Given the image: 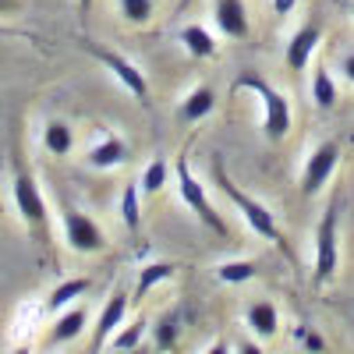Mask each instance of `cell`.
Returning <instances> with one entry per match:
<instances>
[{
	"label": "cell",
	"mask_w": 354,
	"mask_h": 354,
	"mask_svg": "<svg viewBox=\"0 0 354 354\" xmlns=\"http://www.w3.org/2000/svg\"><path fill=\"white\" fill-rule=\"evenodd\" d=\"M216 277H220V283H230V287H241V283H248V280H255V277H259V266H255L252 259H238V262H223V266H216Z\"/></svg>",
	"instance_id": "23"
},
{
	"label": "cell",
	"mask_w": 354,
	"mask_h": 354,
	"mask_svg": "<svg viewBox=\"0 0 354 354\" xmlns=\"http://www.w3.org/2000/svg\"><path fill=\"white\" fill-rule=\"evenodd\" d=\"M153 344H156V351H170V347L177 344V322H174L170 315H163V319L156 322V333H153Z\"/></svg>",
	"instance_id": "26"
},
{
	"label": "cell",
	"mask_w": 354,
	"mask_h": 354,
	"mask_svg": "<svg viewBox=\"0 0 354 354\" xmlns=\"http://www.w3.org/2000/svg\"><path fill=\"white\" fill-rule=\"evenodd\" d=\"M177 192H181V198L188 202V209H192V213H198V220H202L205 227H213L216 234H227V223L220 220V213L209 205L202 181L192 174V167H188V160H185V156L177 160Z\"/></svg>",
	"instance_id": "2"
},
{
	"label": "cell",
	"mask_w": 354,
	"mask_h": 354,
	"mask_svg": "<svg viewBox=\"0 0 354 354\" xmlns=\"http://www.w3.org/2000/svg\"><path fill=\"white\" fill-rule=\"evenodd\" d=\"M15 354H32V351H28V347H25V344H21V347H18V351H15Z\"/></svg>",
	"instance_id": "34"
},
{
	"label": "cell",
	"mask_w": 354,
	"mask_h": 354,
	"mask_svg": "<svg viewBox=\"0 0 354 354\" xmlns=\"http://www.w3.org/2000/svg\"><path fill=\"white\" fill-rule=\"evenodd\" d=\"M248 326H252V333L255 337H262V340H270V337H277V326H280V315H277V305L273 301H252L248 305Z\"/></svg>",
	"instance_id": "14"
},
{
	"label": "cell",
	"mask_w": 354,
	"mask_h": 354,
	"mask_svg": "<svg viewBox=\"0 0 354 354\" xmlns=\"http://www.w3.org/2000/svg\"><path fill=\"white\" fill-rule=\"evenodd\" d=\"M344 78L354 85V53H347V57H344Z\"/></svg>",
	"instance_id": "29"
},
{
	"label": "cell",
	"mask_w": 354,
	"mask_h": 354,
	"mask_svg": "<svg viewBox=\"0 0 354 354\" xmlns=\"http://www.w3.org/2000/svg\"><path fill=\"white\" fill-rule=\"evenodd\" d=\"M340 262V245H337V209H326L315 230V280H330Z\"/></svg>",
	"instance_id": "4"
},
{
	"label": "cell",
	"mask_w": 354,
	"mask_h": 354,
	"mask_svg": "<svg viewBox=\"0 0 354 354\" xmlns=\"http://www.w3.org/2000/svg\"><path fill=\"white\" fill-rule=\"evenodd\" d=\"M85 322H88L85 308H68L61 319L53 322V330H50V344H71V340H78V337L85 333Z\"/></svg>",
	"instance_id": "15"
},
{
	"label": "cell",
	"mask_w": 354,
	"mask_h": 354,
	"mask_svg": "<svg viewBox=\"0 0 354 354\" xmlns=\"http://www.w3.org/2000/svg\"><path fill=\"white\" fill-rule=\"evenodd\" d=\"M88 53H93L96 57V61L117 78V82H121L124 88H128V93L131 96H138V100H145V96H149V82H145V75L128 61V57H121V53H113V50H106V46H88Z\"/></svg>",
	"instance_id": "5"
},
{
	"label": "cell",
	"mask_w": 354,
	"mask_h": 354,
	"mask_svg": "<svg viewBox=\"0 0 354 354\" xmlns=\"http://www.w3.org/2000/svg\"><path fill=\"white\" fill-rule=\"evenodd\" d=\"M294 8H298V0H273V11H277L280 18H287Z\"/></svg>",
	"instance_id": "28"
},
{
	"label": "cell",
	"mask_w": 354,
	"mask_h": 354,
	"mask_svg": "<svg viewBox=\"0 0 354 354\" xmlns=\"http://www.w3.org/2000/svg\"><path fill=\"white\" fill-rule=\"evenodd\" d=\"M213 21H216V28L227 39H248V32H252L245 0H216L213 4Z\"/></svg>",
	"instance_id": "10"
},
{
	"label": "cell",
	"mask_w": 354,
	"mask_h": 354,
	"mask_svg": "<svg viewBox=\"0 0 354 354\" xmlns=\"http://www.w3.org/2000/svg\"><path fill=\"white\" fill-rule=\"evenodd\" d=\"M305 344H308L312 351H322V337H315V333H308V337H305Z\"/></svg>",
	"instance_id": "31"
},
{
	"label": "cell",
	"mask_w": 354,
	"mask_h": 354,
	"mask_svg": "<svg viewBox=\"0 0 354 354\" xmlns=\"http://www.w3.org/2000/svg\"><path fill=\"white\" fill-rule=\"evenodd\" d=\"M88 287H93V283H88L85 277H75V280L57 283L53 294H50V301H46V308H50V312H61V308L75 305L78 298H85V294H88Z\"/></svg>",
	"instance_id": "17"
},
{
	"label": "cell",
	"mask_w": 354,
	"mask_h": 354,
	"mask_svg": "<svg viewBox=\"0 0 354 354\" xmlns=\"http://www.w3.org/2000/svg\"><path fill=\"white\" fill-rule=\"evenodd\" d=\"M36 315H39L36 301L21 305V312H18V322H15V337H25V330H32V326H36Z\"/></svg>",
	"instance_id": "27"
},
{
	"label": "cell",
	"mask_w": 354,
	"mask_h": 354,
	"mask_svg": "<svg viewBox=\"0 0 354 354\" xmlns=\"http://www.w3.org/2000/svg\"><path fill=\"white\" fill-rule=\"evenodd\" d=\"M220 188H223V195L234 202V205H238V213L245 216V223L259 234V238H266V241H277L280 238V227H277V220H273V213L270 209H266V205L262 202H255V198H248L238 185H234V181H227V177L220 174Z\"/></svg>",
	"instance_id": "3"
},
{
	"label": "cell",
	"mask_w": 354,
	"mask_h": 354,
	"mask_svg": "<svg viewBox=\"0 0 354 354\" xmlns=\"http://www.w3.org/2000/svg\"><path fill=\"white\" fill-rule=\"evenodd\" d=\"M4 4H8V0H0V8H4Z\"/></svg>",
	"instance_id": "37"
},
{
	"label": "cell",
	"mask_w": 354,
	"mask_h": 354,
	"mask_svg": "<svg viewBox=\"0 0 354 354\" xmlns=\"http://www.w3.org/2000/svg\"><path fill=\"white\" fill-rule=\"evenodd\" d=\"M78 8H82V11H88V8H93V0H78Z\"/></svg>",
	"instance_id": "33"
},
{
	"label": "cell",
	"mask_w": 354,
	"mask_h": 354,
	"mask_svg": "<svg viewBox=\"0 0 354 354\" xmlns=\"http://www.w3.org/2000/svg\"><path fill=\"white\" fill-rule=\"evenodd\" d=\"M121 15L131 25H145L153 18V0H121Z\"/></svg>",
	"instance_id": "25"
},
{
	"label": "cell",
	"mask_w": 354,
	"mask_h": 354,
	"mask_svg": "<svg viewBox=\"0 0 354 354\" xmlns=\"http://www.w3.org/2000/svg\"><path fill=\"white\" fill-rule=\"evenodd\" d=\"M213 106H216V93H213L209 85H198V88H192V93L185 96V103H181V117L195 124V121H202V117H209Z\"/></svg>",
	"instance_id": "16"
},
{
	"label": "cell",
	"mask_w": 354,
	"mask_h": 354,
	"mask_svg": "<svg viewBox=\"0 0 354 354\" xmlns=\"http://www.w3.org/2000/svg\"><path fill=\"white\" fill-rule=\"evenodd\" d=\"M124 315H128V294L117 290V294H110V298H106V305H103V312L96 319V333H93V347L96 351L124 326Z\"/></svg>",
	"instance_id": "11"
},
{
	"label": "cell",
	"mask_w": 354,
	"mask_h": 354,
	"mask_svg": "<svg viewBox=\"0 0 354 354\" xmlns=\"http://www.w3.org/2000/svg\"><path fill=\"white\" fill-rule=\"evenodd\" d=\"M238 354H262V351H259L255 344H241V351H238Z\"/></svg>",
	"instance_id": "32"
},
{
	"label": "cell",
	"mask_w": 354,
	"mask_h": 354,
	"mask_svg": "<svg viewBox=\"0 0 354 354\" xmlns=\"http://www.w3.org/2000/svg\"><path fill=\"white\" fill-rule=\"evenodd\" d=\"M15 205H18V213L28 227H43L46 223V198L36 185V177L32 174H18L15 177Z\"/></svg>",
	"instance_id": "8"
},
{
	"label": "cell",
	"mask_w": 354,
	"mask_h": 354,
	"mask_svg": "<svg viewBox=\"0 0 354 354\" xmlns=\"http://www.w3.org/2000/svg\"><path fill=\"white\" fill-rule=\"evenodd\" d=\"M167 181H170V167H167V160H163V156H153L149 163H145L142 177H138V188H142V195H156V192H163Z\"/></svg>",
	"instance_id": "22"
},
{
	"label": "cell",
	"mask_w": 354,
	"mask_h": 354,
	"mask_svg": "<svg viewBox=\"0 0 354 354\" xmlns=\"http://www.w3.org/2000/svg\"><path fill=\"white\" fill-rule=\"evenodd\" d=\"M337 163H340V145L337 142H322L319 149H312V156L305 160V170H301V192L315 195L333 177Z\"/></svg>",
	"instance_id": "7"
},
{
	"label": "cell",
	"mask_w": 354,
	"mask_h": 354,
	"mask_svg": "<svg viewBox=\"0 0 354 354\" xmlns=\"http://www.w3.org/2000/svg\"><path fill=\"white\" fill-rule=\"evenodd\" d=\"M124 156H128L124 138L106 135V138H100V142L93 145V149H88L85 163H88V167H96V170H110V167H121V163H124Z\"/></svg>",
	"instance_id": "12"
},
{
	"label": "cell",
	"mask_w": 354,
	"mask_h": 354,
	"mask_svg": "<svg viewBox=\"0 0 354 354\" xmlns=\"http://www.w3.org/2000/svg\"><path fill=\"white\" fill-rule=\"evenodd\" d=\"M188 4H192V0H181V8H188Z\"/></svg>",
	"instance_id": "35"
},
{
	"label": "cell",
	"mask_w": 354,
	"mask_h": 354,
	"mask_svg": "<svg viewBox=\"0 0 354 354\" xmlns=\"http://www.w3.org/2000/svg\"><path fill=\"white\" fill-rule=\"evenodd\" d=\"M121 220L131 234L142 227V188H138V181H128L124 192H121Z\"/></svg>",
	"instance_id": "19"
},
{
	"label": "cell",
	"mask_w": 354,
	"mask_h": 354,
	"mask_svg": "<svg viewBox=\"0 0 354 354\" xmlns=\"http://www.w3.org/2000/svg\"><path fill=\"white\" fill-rule=\"evenodd\" d=\"M312 103L319 106V110H330L333 103H337V85H333V78H330V71L322 68V64H315V71H312Z\"/></svg>",
	"instance_id": "20"
},
{
	"label": "cell",
	"mask_w": 354,
	"mask_h": 354,
	"mask_svg": "<svg viewBox=\"0 0 354 354\" xmlns=\"http://www.w3.org/2000/svg\"><path fill=\"white\" fill-rule=\"evenodd\" d=\"M43 145H46V153H53V156H68L75 149V135H71V128L64 121H50L46 131H43Z\"/></svg>",
	"instance_id": "21"
},
{
	"label": "cell",
	"mask_w": 354,
	"mask_h": 354,
	"mask_svg": "<svg viewBox=\"0 0 354 354\" xmlns=\"http://www.w3.org/2000/svg\"><path fill=\"white\" fill-rule=\"evenodd\" d=\"M319 43H322V25H319V21L301 25L298 32L290 36L287 50H283V57H287V68H290L294 75H301V71L312 64V53L319 50Z\"/></svg>",
	"instance_id": "9"
},
{
	"label": "cell",
	"mask_w": 354,
	"mask_h": 354,
	"mask_svg": "<svg viewBox=\"0 0 354 354\" xmlns=\"http://www.w3.org/2000/svg\"><path fill=\"white\" fill-rule=\"evenodd\" d=\"M351 18H354V0H351Z\"/></svg>",
	"instance_id": "36"
},
{
	"label": "cell",
	"mask_w": 354,
	"mask_h": 354,
	"mask_svg": "<svg viewBox=\"0 0 354 354\" xmlns=\"http://www.w3.org/2000/svg\"><path fill=\"white\" fill-rule=\"evenodd\" d=\"M145 333H149V326H145V319L124 322V326L110 337V347H113V351H121V354H131V351L142 344V337H145Z\"/></svg>",
	"instance_id": "24"
},
{
	"label": "cell",
	"mask_w": 354,
	"mask_h": 354,
	"mask_svg": "<svg viewBox=\"0 0 354 354\" xmlns=\"http://www.w3.org/2000/svg\"><path fill=\"white\" fill-rule=\"evenodd\" d=\"M174 273H177V266H174V262H149V266H142V270H138V280H135V298L142 301L156 283L170 280Z\"/></svg>",
	"instance_id": "18"
},
{
	"label": "cell",
	"mask_w": 354,
	"mask_h": 354,
	"mask_svg": "<svg viewBox=\"0 0 354 354\" xmlns=\"http://www.w3.org/2000/svg\"><path fill=\"white\" fill-rule=\"evenodd\" d=\"M181 46H185L192 57H198V61H209V57L216 53V39H213V32H209L205 25H198V21H192V25L181 28Z\"/></svg>",
	"instance_id": "13"
},
{
	"label": "cell",
	"mask_w": 354,
	"mask_h": 354,
	"mask_svg": "<svg viewBox=\"0 0 354 354\" xmlns=\"http://www.w3.org/2000/svg\"><path fill=\"white\" fill-rule=\"evenodd\" d=\"M64 238H68V245L75 252H85V255L103 252V245H106L100 223L88 216V213H82V209H68L64 213Z\"/></svg>",
	"instance_id": "6"
},
{
	"label": "cell",
	"mask_w": 354,
	"mask_h": 354,
	"mask_svg": "<svg viewBox=\"0 0 354 354\" xmlns=\"http://www.w3.org/2000/svg\"><path fill=\"white\" fill-rule=\"evenodd\" d=\"M238 88H252V93L262 100V135L270 142H280L290 135V100L283 93H277V88L266 82L259 71H241L238 82H234Z\"/></svg>",
	"instance_id": "1"
},
{
	"label": "cell",
	"mask_w": 354,
	"mask_h": 354,
	"mask_svg": "<svg viewBox=\"0 0 354 354\" xmlns=\"http://www.w3.org/2000/svg\"><path fill=\"white\" fill-rule=\"evenodd\" d=\"M205 354H230V347H227V340H216L209 351H205Z\"/></svg>",
	"instance_id": "30"
}]
</instances>
